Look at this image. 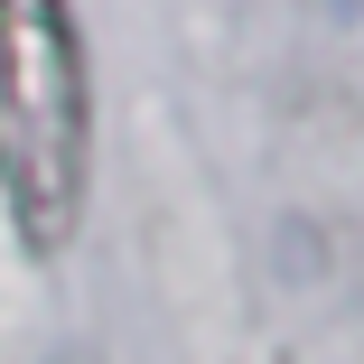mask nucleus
<instances>
[{
    "instance_id": "obj_1",
    "label": "nucleus",
    "mask_w": 364,
    "mask_h": 364,
    "mask_svg": "<svg viewBox=\"0 0 364 364\" xmlns=\"http://www.w3.org/2000/svg\"><path fill=\"white\" fill-rule=\"evenodd\" d=\"M85 38L75 0H0V196H10L19 243L47 262L85 225Z\"/></svg>"
},
{
    "instance_id": "obj_2",
    "label": "nucleus",
    "mask_w": 364,
    "mask_h": 364,
    "mask_svg": "<svg viewBox=\"0 0 364 364\" xmlns=\"http://www.w3.org/2000/svg\"><path fill=\"white\" fill-rule=\"evenodd\" d=\"M65 364H94V355H65Z\"/></svg>"
}]
</instances>
